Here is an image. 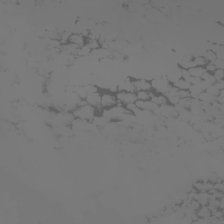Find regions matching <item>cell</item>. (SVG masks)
Wrapping results in <instances>:
<instances>
[{"label": "cell", "mask_w": 224, "mask_h": 224, "mask_svg": "<svg viewBox=\"0 0 224 224\" xmlns=\"http://www.w3.org/2000/svg\"><path fill=\"white\" fill-rule=\"evenodd\" d=\"M197 201L201 204V206H207V203H208V201H209L208 193H204V192L199 193Z\"/></svg>", "instance_id": "cell-16"}, {"label": "cell", "mask_w": 224, "mask_h": 224, "mask_svg": "<svg viewBox=\"0 0 224 224\" xmlns=\"http://www.w3.org/2000/svg\"><path fill=\"white\" fill-rule=\"evenodd\" d=\"M178 97H180V99L189 98V97H190V92H189V90H179Z\"/></svg>", "instance_id": "cell-35"}, {"label": "cell", "mask_w": 224, "mask_h": 224, "mask_svg": "<svg viewBox=\"0 0 224 224\" xmlns=\"http://www.w3.org/2000/svg\"><path fill=\"white\" fill-rule=\"evenodd\" d=\"M151 84L154 92L161 95H166L172 87V84L168 82L167 77H160L152 80L151 82Z\"/></svg>", "instance_id": "cell-2"}, {"label": "cell", "mask_w": 224, "mask_h": 224, "mask_svg": "<svg viewBox=\"0 0 224 224\" xmlns=\"http://www.w3.org/2000/svg\"><path fill=\"white\" fill-rule=\"evenodd\" d=\"M191 75H190V73H189V71L187 69H181V78L182 79L186 80V81H187L189 82V80L191 79Z\"/></svg>", "instance_id": "cell-34"}, {"label": "cell", "mask_w": 224, "mask_h": 224, "mask_svg": "<svg viewBox=\"0 0 224 224\" xmlns=\"http://www.w3.org/2000/svg\"><path fill=\"white\" fill-rule=\"evenodd\" d=\"M213 189L224 193V184L223 182H222V180H220V181H217V182L214 183L213 184Z\"/></svg>", "instance_id": "cell-29"}, {"label": "cell", "mask_w": 224, "mask_h": 224, "mask_svg": "<svg viewBox=\"0 0 224 224\" xmlns=\"http://www.w3.org/2000/svg\"><path fill=\"white\" fill-rule=\"evenodd\" d=\"M86 44L88 45V47L91 49L92 51L97 50V49L102 47V45L100 43L99 40H93V39H87Z\"/></svg>", "instance_id": "cell-18"}, {"label": "cell", "mask_w": 224, "mask_h": 224, "mask_svg": "<svg viewBox=\"0 0 224 224\" xmlns=\"http://www.w3.org/2000/svg\"><path fill=\"white\" fill-rule=\"evenodd\" d=\"M211 75H212V74H210V73H208V72L205 71V72L203 73V75L201 76V79H202V81H206L207 79H208V77H209Z\"/></svg>", "instance_id": "cell-38"}, {"label": "cell", "mask_w": 224, "mask_h": 224, "mask_svg": "<svg viewBox=\"0 0 224 224\" xmlns=\"http://www.w3.org/2000/svg\"><path fill=\"white\" fill-rule=\"evenodd\" d=\"M213 63H214V65L216 67V69H223L224 70V60L216 58Z\"/></svg>", "instance_id": "cell-31"}, {"label": "cell", "mask_w": 224, "mask_h": 224, "mask_svg": "<svg viewBox=\"0 0 224 224\" xmlns=\"http://www.w3.org/2000/svg\"><path fill=\"white\" fill-rule=\"evenodd\" d=\"M204 82H206L207 86L209 87V86H212V85H214V84L216 82V80H215V78L214 77V75H211L210 76L208 77V79H207L206 81H204Z\"/></svg>", "instance_id": "cell-36"}, {"label": "cell", "mask_w": 224, "mask_h": 224, "mask_svg": "<svg viewBox=\"0 0 224 224\" xmlns=\"http://www.w3.org/2000/svg\"><path fill=\"white\" fill-rule=\"evenodd\" d=\"M212 216L214 217H216L217 219H220V218H223L224 217V212L223 209H221V208H217L215 210L212 211Z\"/></svg>", "instance_id": "cell-30"}, {"label": "cell", "mask_w": 224, "mask_h": 224, "mask_svg": "<svg viewBox=\"0 0 224 224\" xmlns=\"http://www.w3.org/2000/svg\"><path fill=\"white\" fill-rule=\"evenodd\" d=\"M197 215L200 218H203V219H208L212 215V212L208 208L207 206H201L199 208V210L196 212Z\"/></svg>", "instance_id": "cell-11"}, {"label": "cell", "mask_w": 224, "mask_h": 224, "mask_svg": "<svg viewBox=\"0 0 224 224\" xmlns=\"http://www.w3.org/2000/svg\"><path fill=\"white\" fill-rule=\"evenodd\" d=\"M98 108H96L94 106L87 104L85 106H80L76 108L72 113L74 114L75 118L81 119L83 121H88V122H92L93 119L97 116V111ZM102 112L101 110H99Z\"/></svg>", "instance_id": "cell-1"}, {"label": "cell", "mask_w": 224, "mask_h": 224, "mask_svg": "<svg viewBox=\"0 0 224 224\" xmlns=\"http://www.w3.org/2000/svg\"><path fill=\"white\" fill-rule=\"evenodd\" d=\"M204 68H205V70H206L207 72H208V73H210V74H213V73L216 70V67H215V66L214 65L213 62H207L206 64V66L204 67Z\"/></svg>", "instance_id": "cell-33"}, {"label": "cell", "mask_w": 224, "mask_h": 224, "mask_svg": "<svg viewBox=\"0 0 224 224\" xmlns=\"http://www.w3.org/2000/svg\"><path fill=\"white\" fill-rule=\"evenodd\" d=\"M172 86H174L175 88H177L179 90H188L190 86H191V83L186 81L184 79H180L179 81H177L176 82L172 84Z\"/></svg>", "instance_id": "cell-12"}, {"label": "cell", "mask_w": 224, "mask_h": 224, "mask_svg": "<svg viewBox=\"0 0 224 224\" xmlns=\"http://www.w3.org/2000/svg\"><path fill=\"white\" fill-rule=\"evenodd\" d=\"M190 102H191V97L189 98H183V99H180L179 102V105H180L182 108H184L186 110H189V106H190Z\"/></svg>", "instance_id": "cell-26"}, {"label": "cell", "mask_w": 224, "mask_h": 224, "mask_svg": "<svg viewBox=\"0 0 224 224\" xmlns=\"http://www.w3.org/2000/svg\"><path fill=\"white\" fill-rule=\"evenodd\" d=\"M118 91H123V92H136V88L133 83V80L128 78L125 81H123L121 84H119Z\"/></svg>", "instance_id": "cell-8"}, {"label": "cell", "mask_w": 224, "mask_h": 224, "mask_svg": "<svg viewBox=\"0 0 224 224\" xmlns=\"http://www.w3.org/2000/svg\"><path fill=\"white\" fill-rule=\"evenodd\" d=\"M137 98V100L140 101H147V100H151V91H144V90H139V91H136Z\"/></svg>", "instance_id": "cell-17"}, {"label": "cell", "mask_w": 224, "mask_h": 224, "mask_svg": "<svg viewBox=\"0 0 224 224\" xmlns=\"http://www.w3.org/2000/svg\"><path fill=\"white\" fill-rule=\"evenodd\" d=\"M117 104V101L115 93L110 92V91L102 92L101 103H100V108H101L102 111L103 110L112 108Z\"/></svg>", "instance_id": "cell-3"}, {"label": "cell", "mask_w": 224, "mask_h": 224, "mask_svg": "<svg viewBox=\"0 0 224 224\" xmlns=\"http://www.w3.org/2000/svg\"><path fill=\"white\" fill-rule=\"evenodd\" d=\"M193 62L195 63V66L197 67H204L206 66V64L207 62H206L205 58L203 57V55H196V56H193Z\"/></svg>", "instance_id": "cell-19"}, {"label": "cell", "mask_w": 224, "mask_h": 224, "mask_svg": "<svg viewBox=\"0 0 224 224\" xmlns=\"http://www.w3.org/2000/svg\"><path fill=\"white\" fill-rule=\"evenodd\" d=\"M215 86V88H217L218 90H222L224 89V81H218V82H216L215 84H214Z\"/></svg>", "instance_id": "cell-37"}, {"label": "cell", "mask_w": 224, "mask_h": 224, "mask_svg": "<svg viewBox=\"0 0 224 224\" xmlns=\"http://www.w3.org/2000/svg\"><path fill=\"white\" fill-rule=\"evenodd\" d=\"M167 79L168 80V82H169L172 85L174 83V82H176L177 81L181 79V68H180V67H178L175 69H172V70L170 71V72L168 73Z\"/></svg>", "instance_id": "cell-9"}, {"label": "cell", "mask_w": 224, "mask_h": 224, "mask_svg": "<svg viewBox=\"0 0 224 224\" xmlns=\"http://www.w3.org/2000/svg\"><path fill=\"white\" fill-rule=\"evenodd\" d=\"M92 52V50L88 47V46L87 44H85L82 47H81L78 48L77 50V53H76V56L78 57H87V56H89L90 53Z\"/></svg>", "instance_id": "cell-13"}, {"label": "cell", "mask_w": 224, "mask_h": 224, "mask_svg": "<svg viewBox=\"0 0 224 224\" xmlns=\"http://www.w3.org/2000/svg\"><path fill=\"white\" fill-rule=\"evenodd\" d=\"M84 88H85V91L87 92L88 95H90V94H93V93H96L97 91H99V89L97 88L96 85L94 84H87L83 86Z\"/></svg>", "instance_id": "cell-24"}, {"label": "cell", "mask_w": 224, "mask_h": 224, "mask_svg": "<svg viewBox=\"0 0 224 224\" xmlns=\"http://www.w3.org/2000/svg\"><path fill=\"white\" fill-rule=\"evenodd\" d=\"M187 207H188L189 208L193 209V211L197 212V211L199 210V208L201 207V204H200L199 202L196 201V200H191V201H190V203H189Z\"/></svg>", "instance_id": "cell-28"}, {"label": "cell", "mask_w": 224, "mask_h": 224, "mask_svg": "<svg viewBox=\"0 0 224 224\" xmlns=\"http://www.w3.org/2000/svg\"><path fill=\"white\" fill-rule=\"evenodd\" d=\"M158 107V105L156 103H154L153 102L152 100H147V101L144 102V110H150V111H152Z\"/></svg>", "instance_id": "cell-21"}, {"label": "cell", "mask_w": 224, "mask_h": 224, "mask_svg": "<svg viewBox=\"0 0 224 224\" xmlns=\"http://www.w3.org/2000/svg\"><path fill=\"white\" fill-rule=\"evenodd\" d=\"M133 83L136 88V91H139V90H144V91H152V84L151 82L147 81L145 79H133Z\"/></svg>", "instance_id": "cell-4"}, {"label": "cell", "mask_w": 224, "mask_h": 224, "mask_svg": "<svg viewBox=\"0 0 224 224\" xmlns=\"http://www.w3.org/2000/svg\"><path fill=\"white\" fill-rule=\"evenodd\" d=\"M203 57L205 58L207 62H214V61L216 59V55H215V53L212 50L208 49V50H207L206 52L204 53Z\"/></svg>", "instance_id": "cell-20"}, {"label": "cell", "mask_w": 224, "mask_h": 224, "mask_svg": "<svg viewBox=\"0 0 224 224\" xmlns=\"http://www.w3.org/2000/svg\"><path fill=\"white\" fill-rule=\"evenodd\" d=\"M198 99L202 102H205V103H209V104H210V103H212L213 102L215 101V97L209 95V94L207 93L206 91H203V92H202L199 95Z\"/></svg>", "instance_id": "cell-14"}, {"label": "cell", "mask_w": 224, "mask_h": 224, "mask_svg": "<svg viewBox=\"0 0 224 224\" xmlns=\"http://www.w3.org/2000/svg\"><path fill=\"white\" fill-rule=\"evenodd\" d=\"M151 100L154 103H156L158 106L164 105L167 103V97H165V95H161V94H157L155 93L153 90L151 91Z\"/></svg>", "instance_id": "cell-10"}, {"label": "cell", "mask_w": 224, "mask_h": 224, "mask_svg": "<svg viewBox=\"0 0 224 224\" xmlns=\"http://www.w3.org/2000/svg\"><path fill=\"white\" fill-rule=\"evenodd\" d=\"M101 97H102V92L97 91V92L96 93H93V94L88 95L85 99H86V101L88 102V104H89V105L91 106H94V107H96V108H98L99 110H101V108H100Z\"/></svg>", "instance_id": "cell-5"}, {"label": "cell", "mask_w": 224, "mask_h": 224, "mask_svg": "<svg viewBox=\"0 0 224 224\" xmlns=\"http://www.w3.org/2000/svg\"><path fill=\"white\" fill-rule=\"evenodd\" d=\"M212 75H214V77H215V80H216V82L222 81L224 78V70L223 69H216Z\"/></svg>", "instance_id": "cell-27"}, {"label": "cell", "mask_w": 224, "mask_h": 224, "mask_svg": "<svg viewBox=\"0 0 224 224\" xmlns=\"http://www.w3.org/2000/svg\"><path fill=\"white\" fill-rule=\"evenodd\" d=\"M202 185H203V180H198V181H195L193 182V184L192 185L193 188L197 191L199 193H201L202 190Z\"/></svg>", "instance_id": "cell-32"}, {"label": "cell", "mask_w": 224, "mask_h": 224, "mask_svg": "<svg viewBox=\"0 0 224 224\" xmlns=\"http://www.w3.org/2000/svg\"><path fill=\"white\" fill-rule=\"evenodd\" d=\"M219 208L224 209V196L219 199Z\"/></svg>", "instance_id": "cell-39"}, {"label": "cell", "mask_w": 224, "mask_h": 224, "mask_svg": "<svg viewBox=\"0 0 224 224\" xmlns=\"http://www.w3.org/2000/svg\"><path fill=\"white\" fill-rule=\"evenodd\" d=\"M213 189V183L209 180H203V185H202V192L204 193H209Z\"/></svg>", "instance_id": "cell-23"}, {"label": "cell", "mask_w": 224, "mask_h": 224, "mask_svg": "<svg viewBox=\"0 0 224 224\" xmlns=\"http://www.w3.org/2000/svg\"><path fill=\"white\" fill-rule=\"evenodd\" d=\"M86 42H87V39L81 33H72L68 41V43L75 45L78 47L84 46L86 44Z\"/></svg>", "instance_id": "cell-7"}, {"label": "cell", "mask_w": 224, "mask_h": 224, "mask_svg": "<svg viewBox=\"0 0 224 224\" xmlns=\"http://www.w3.org/2000/svg\"><path fill=\"white\" fill-rule=\"evenodd\" d=\"M111 54H112V53L110 52L109 49L100 47V48L97 49V50L92 51L89 56H91V57L96 59V60H103V59H106V58L110 57Z\"/></svg>", "instance_id": "cell-6"}, {"label": "cell", "mask_w": 224, "mask_h": 224, "mask_svg": "<svg viewBox=\"0 0 224 224\" xmlns=\"http://www.w3.org/2000/svg\"><path fill=\"white\" fill-rule=\"evenodd\" d=\"M205 91H206L207 93H208V94L211 95V96H213L214 97H217V96L219 95V92H220V90H218L217 88H215V85H212V86L207 87Z\"/></svg>", "instance_id": "cell-25"}, {"label": "cell", "mask_w": 224, "mask_h": 224, "mask_svg": "<svg viewBox=\"0 0 224 224\" xmlns=\"http://www.w3.org/2000/svg\"><path fill=\"white\" fill-rule=\"evenodd\" d=\"M178 92H179V89L177 88H175L174 86H172V87L170 88V89L167 91V93L165 95V97H167V99H170L172 97H176V96H178Z\"/></svg>", "instance_id": "cell-22"}, {"label": "cell", "mask_w": 224, "mask_h": 224, "mask_svg": "<svg viewBox=\"0 0 224 224\" xmlns=\"http://www.w3.org/2000/svg\"><path fill=\"white\" fill-rule=\"evenodd\" d=\"M188 71L192 77H200V78H201V76L203 75V73L206 70H205V68L202 67L196 66L188 69Z\"/></svg>", "instance_id": "cell-15"}]
</instances>
